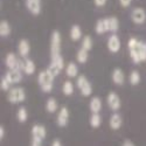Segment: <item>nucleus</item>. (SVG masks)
Here are the masks:
<instances>
[{
    "mask_svg": "<svg viewBox=\"0 0 146 146\" xmlns=\"http://www.w3.org/2000/svg\"><path fill=\"white\" fill-rule=\"evenodd\" d=\"M44 109H46V111L48 113H55V112H57L60 109H58V103H57L56 98H54V97H49V98L47 100V102H46Z\"/></svg>",
    "mask_w": 146,
    "mask_h": 146,
    "instance_id": "nucleus-20",
    "label": "nucleus"
},
{
    "mask_svg": "<svg viewBox=\"0 0 146 146\" xmlns=\"http://www.w3.org/2000/svg\"><path fill=\"white\" fill-rule=\"evenodd\" d=\"M61 43H62V36L61 33L55 29L50 35V57H55L61 54Z\"/></svg>",
    "mask_w": 146,
    "mask_h": 146,
    "instance_id": "nucleus-3",
    "label": "nucleus"
},
{
    "mask_svg": "<svg viewBox=\"0 0 146 146\" xmlns=\"http://www.w3.org/2000/svg\"><path fill=\"white\" fill-rule=\"evenodd\" d=\"M47 70L49 71L50 74L54 76V77L58 76V75L61 74V71H62V70H61V69H60L57 66H55V64H53V63H49V66L47 67Z\"/></svg>",
    "mask_w": 146,
    "mask_h": 146,
    "instance_id": "nucleus-33",
    "label": "nucleus"
},
{
    "mask_svg": "<svg viewBox=\"0 0 146 146\" xmlns=\"http://www.w3.org/2000/svg\"><path fill=\"white\" fill-rule=\"evenodd\" d=\"M5 66L7 67V69L22 70V61H20L14 53H8L5 56Z\"/></svg>",
    "mask_w": 146,
    "mask_h": 146,
    "instance_id": "nucleus-10",
    "label": "nucleus"
},
{
    "mask_svg": "<svg viewBox=\"0 0 146 146\" xmlns=\"http://www.w3.org/2000/svg\"><path fill=\"white\" fill-rule=\"evenodd\" d=\"M89 124L92 129H98L102 124V116L100 113H91L89 118Z\"/></svg>",
    "mask_w": 146,
    "mask_h": 146,
    "instance_id": "nucleus-25",
    "label": "nucleus"
},
{
    "mask_svg": "<svg viewBox=\"0 0 146 146\" xmlns=\"http://www.w3.org/2000/svg\"><path fill=\"white\" fill-rule=\"evenodd\" d=\"M88 58H89V52L83 49V48H80L76 53V61L81 64H86L88 62Z\"/></svg>",
    "mask_w": 146,
    "mask_h": 146,
    "instance_id": "nucleus-24",
    "label": "nucleus"
},
{
    "mask_svg": "<svg viewBox=\"0 0 146 146\" xmlns=\"http://www.w3.org/2000/svg\"><path fill=\"white\" fill-rule=\"evenodd\" d=\"M64 71H66V75L69 77V78H74V77H77L78 76V67L76 63L74 62H69L66 68H64Z\"/></svg>",
    "mask_w": 146,
    "mask_h": 146,
    "instance_id": "nucleus-22",
    "label": "nucleus"
},
{
    "mask_svg": "<svg viewBox=\"0 0 146 146\" xmlns=\"http://www.w3.org/2000/svg\"><path fill=\"white\" fill-rule=\"evenodd\" d=\"M95 32L96 34L102 35L109 32V23H108V18H102L96 21L95 25Z\"/></svg>",
    "mask_w": 146,
    "mask_h": 146,
    "instance_id": "nucleus-18",
    "label": "nucleus"
},
{
    "mask_svg": "<svg viewBox=\"0 0 146 146\" xmlns=\"http://www.w3.org/2000/svg\"><path fill=\"white\" fill-rule=\"evenodd\" d=\"M106 103L108 106L110 108V110L112 112H118V110L121 106V100L117 92L115 91H110L106 96Z\"/></svg>",
    "mask_w": 146,
    "mask_h": 146,
    "instance_id": "nucleus-6",
    "label": "nucleus"
},
{
    "mask_svg": "<svg viewBox=\"0 0 146 146\" xmlns=\"http://www.w3.org/2000/svg\"><path fill=\"white\" fill-rule=\"evenodd\" d=\"M50 63L57 66L61 70L64 69V60H63V56L62 55H58V56H55V57H52V61Z\"/></svg>",
    "mask_w": 146,
    "mask_h": 146,
    "instance_id": "nucleus-31",
    "label": "nucleus"
},
{
    "mask_svg": "<svg viewBox=\"0 0 146 146\" xmlns=\"http://www.w3.org/2000/svg\"><path fill=\"white\" fill-rule=\"evenodd\" d=\"M31 135H32V137L44 139L46 136H47V129L42 124H34L31 129Z\"/></svg>",
    "mask_w": 146,
    "mask_h": 146,
    "instance_id": "nucleus-16",
    "label": "nucleus"
},
{
    "mask_svg": "<svg viewBox=\"0 0 146 146\" xmlns=\"http://www.w3.org/2000/svg\"><path fill=\"white\" fill-rule=\"evenodd\" d=\"M140 80H141V76L139 74L138 70H132L130 72V76H129V82L131 86H138V84L140 83Z\"/></svg>",
    "mask_w": 146,
    "mask_h": 146,
    "instance_id": "nucleus-29",
    "label": "nucleus"
},
{
    "mask_svg": "<svg viewBox=\"0 0 146 146\" xmlns=\"http://www.w3.org/2000/svg\"><path fill=\"white\" fill-rule=\"evenodd\" d=\"M62 92L64 96H71L74 94V84L71 81H66L62 86Z\"/></svg>",
    "mask_w": 146,
    "mask_h": 146,
    "instance_id": "nucleus-30",
    "label": "nucleus"
},
{
    "mask_svg": "<svg viewBox=\"0 0 146 146\" xmlns=\"http://www.w3.org/2000/svg\"><path fill=\"white\" fill-rule=\"evenodd\" d=\"M42 141H43V139L36 138V137H32V140H31V145L29 146H42Z\"/></svg>",
    "mask_w": 146,
    "mask_h": 146,
    "instance_id": "nucleus-35",
    "label": "nucleus"
},
{
    "mask_svg": "<svg viewBox=\"0 0 146 146\" xmlns=\"http://www.w3.org/2000/svg\"><path fill=\"white\" fill-rule=\"evenodd\" d=\"M7 101L11 104H20L26 101V91L21 87L11 88L7 94Z\"/></svg>",
    "mask_w": 146,
    "mask_h": 146,
    "instance_id": "nucleus-2",
    "label": "nucleus"
},
{
    "mask_svg": "<svg viewBox=\"0 0 146 146\" xmlns=\"http://www.w3.org/2000/svg\"><path fill=\"white\" fill-rule=\"evenodd\" d=\"M54 80H55V77L47 69L39 72V75H38V84H39V87L41 88L42 92L50 94L53 91Z\"/></svg>",
    "mask_w": 146,
    "mask_h": 146,
    "instance_id": "nucleus-1",
    "label": "nucleus"
},
{
    "mask_svg": "<svg viewBox=\"0 0 146 146\" xmlns=\"http://www.w3.org/2000/svg\"><path fill=\"white\" fill-rule=\"evenodd\" d=\"M11 86H12V84L7 81V78H6L5 76H3V77H1V81H0V87H1V90L8 92V91L11 90Z\"/></svg>",
    "mask_w": 146,
    "mask_h": 146,
    "instance_id": "nucleus-34",
    "label": "nucleus"
},
{
    "mask_svg": "<svg viewBox=\"0 0 146 146\" xmlns=\"http://www.w3.org/2000/svg\"><path fill=\"white\" fill-rule=\"evenodd\" d=\"M89 109L91 113H100L102 111V100L98 96L91 97V100L89 102Z\"/></svg>",
    "mask_w": 146,
    "mask_h": 146,
    "instance_id": "nucleus-19",
    "label": "nucleus"
},
{
    "mask_svg": "<svg viewBox=\"0 0 146 146\" xmlns=\"http://www.w3.org/2000/svg\"><path fill=\"white\" fill-rule=\"evenodd\" d=\"M108 23H109V32L116 33L119 29V20L117 17H109Z\"/></svg>",
    "mask_w": 146,
    "mask_h": 146,
    "instance_id": "nucleus-27",
    "label": "nucleus"
},
{
    "mask_svg": "<svg viewBox=\"0 0 146 146\" xmlns=\"http://www.w3.org/2000/svg\"><path fill=\"white\" fill-rule=\"evenodd\" d=\"M76 87L80 90L81 95L84 97H90L92 94V86L86 75H80L76 78Z\"/></svg>",
    "mask_w": 146,
    "mask_h": 146,
    "instance_id": "nucleus-4",
    "label": "nucleus"
},
{
    "mask_svg": "<svg viewBox=\"0 0 146 146\" xmlns=\"http://www.w3.org/2000/svg\"><path fill=\"white\" fill-rule=\"evenodd\" d=\"M111 80L116 86H123L125 83V74H124L123 69H120L118 67L115 68L111 72Z\"/></svg>",
    "mask_w": 146,
    "mask_h": 146,
    "instance_id": "nucleus-15",
    "label": "nucleus"
},
{
    "mask_svg": "<svg viewBox=\"0 0 146 146\" xmlns=\"http://www.w3.org/2000/svg\"><path fill=\"white\" fill-rule=\"evenodd\" d=\"M139 41L137 38H130L127 41V48H129V54L130 58L132 60V62L135 64L141 63L140 57H139Z\"/></svg>",
    "mask_w": 146,
    "mask_h": 146,
    "instance_id": "nucleus-5",
    "label": "nucleus"
},
{
    "mask_svg": "<svg viewBox=\"0 0 146 146\" xmlns=\"http://www.w3.org/2000/svg\"><path fill=\"white\" fill-rule=\"evenodd\" d=\"M36 70V66L34 61L31 58H22V71L25 72L27 76H32Z\"/></svg>",
    "mask_w": 146,
    "mask_h": 146,
    "instance_id": "nucleus-17",
    "label": "nucleus"
},
{
    "mask_svg": "<svg viewBox=\"0 0 146 146\" xmlns=\"http://www.w3.org/2000/svg\"><path fill=\"white\" fill-rule=\"evenodd\" d=\"M52 146H63L62 143H61L60 139H54L53 143H52Z\"/></svg>",
    "mask_w": 146,
    "mask_h": 146,
    "instance_id": "nucleus-39",
    "label": "nucleus"
},
{
    "mask_svg": "<svg viewBox=\"0 0 146 146\" xmlns=\"http://www.w3.org/2000/svg\"><path fill=\"white\" fill-rule=\"evenodd\" d=\"M108 3V0H94V4L96 7H104Z\"/></svg>",
    "mask_w": 146,
    "mask_h": 146,
    "instance_id": "nucleus-37",
    "label": "nucleus"
},
{
    "mask_svg": "<svg viewBox=\"0 0 146 146\" xmlns=\"http://www.w3.org/2000/svg\"><path fill=\"white\" fill-rule=\"evenodd\" d=\"M121 146H136V144L130 139H125L123 143H121Z\"/></svg>",
    "mask_w": 146,
    "mask_h": 146,
    "instance_id": "nucleus-38",
    "label": "nucleus"
},
{
    "mask_svg": "<svg viewBox=\"0 0 146 146\" xmlns=\"http://www.w3.org/2000/svg\"><path fill=\"white\" fill-rule=\"evenodd\" d=\"M18 53L21 58H27L31 53V43L27 39H20L18 42Z\"/></svg>",
    "mask_w": 146,
    "mask_h": 146,
    "instance_id": "nucleus-13",
    "label": "nucleus"
},
{
    "mask_svg": "<svg viewBox=\"0 0 146 146\" xmlns=\"http://www.w3.org/2000/svg\"><path fill=\"white\" fill-rule=\"evenodd\" d=\"M69 36L72 41H80L83 38V33H82V28L78 25H72L70 27L69 31Z\"/></svg>",
    "mask_w": 146,
    "mask_h": 146,
    "instance_id": "nucleus-21",
    "label": "nucleus"
},
{
    "mask_svg": "<svg viewBox=\"0 0 146 146\" xmlns=\"http://www.w3.org/2000/svg\"><path fill=\"white\" fill-rule=\"evenodd\" d=\"M139 57L141 62L146 61V42L139 41Z\"/></svg>",
    "mask_w": 146,
    "mask_h": 146,
    "instance_id": "nucleus-32",
    "label": "nucleus"
},
{
    "mask_svg": "<svg viewBox=\"0 0 146 146\" xmlns=\"http://www.w3.org/2000/svg\"><path fill=\"white\" fill-rule=\"evenodd\" d=\"M92 46H94V41L90 35H84L82 38V42H81V48L86 49L88 52H90L92 49Z\"/></svg>",
    "mask_w": 146,
    "mask_h": 146,
    "instance_id": "nucleus-28",
    "label": "nucleus"
},
{
    "mask_svg": "<svg viewBox=\"0 0 146 146\" xmlns=\"http://www.w3.org/2000/svg\"><path fill=\"white\" fill-rule=\"evenodd\" d=\"M26 8L32 15L38 17L42 11V0H26Z\"/></svg>",
    "mask_w": 146,
    "mask_h": 146,
    "instance_id": "nucleus-11",
    "label": "nucleus"
},
{
    "mask_svg": "<svg viewBox=\"0 0 146 146\" xmlns=\"http://www.w3.org/2000/svg\"><path fill=\"white\" fill-rule=\"evenodd\" d=\"M17 119L19 123H26L28 119V111L25 106H20L17 111Z\"/></svg>",
    "mask_w": 146,
    "mask_h": 146,
    "instance_id": "nucleus-26",
    "label": "nucleus"
},
{
    "mask_svg": "<svg viewBox=\"0 0 146 146\" xmlns=\"http://www.w3.org/2000/svg\"><path fill=\"white\" fill-rule=\"evenodd\" d=\"M123 125V117L118 112H113L109 119V126L112 131H118Z\"/></svg>",
    "mask_w": 146,
    "mask_h": 146,
    "instance_id": "nucleus-14",
    "label": "nucleus"
},
{
    "mask_svg": "<svg viewBox=\"0 0 146 146\" xmlns=\"http://www.w3.org/2000/svg\"><path fill=\"white\" fill-rule=\"evenodd\" d=\"M12 33V27L7 20H1L0 21V36L1 38H7Z\"/></svg>",
    "mask_w": 146,
    "mask_h": 146,
    "instance_id": "nucleus-23",
    "label": "nucleus"
},
{
    "mask_svg": "<svg viewBox=\"0 0 146 146\" xmlns=\"http://www.w3.org/2000/svg\"><path fill=\"white\" fill-rule=\"evenodd\" d=\"M4 137H5V127L1 125L0 126V139H4Z\"/></svg>",
    "mask_w": 146,
    "mask_h": 146,
    "instance_id": "nucleus-40",
    "label": "nucleus"
},
{
    "mask_svg": "<svg viewBox=\"0 0 146 146\" xmlns=\"http://www.w3.org/2000/svg\"><path fill=\"white\" fill-rule=\"evenodd\" d=\"M130 18L135 25H143L146 21V11L143 7H135L131 11Z\"/></svg>",
    "mask_w": 146,
    "mask_h": 146,
    "instance_id": "nucleus-7",
    "label": "nucleus"
},
{
    "mask_svg": "<svg viewBox=\"0 0 146 146\" xmlns=\"http://www.w3.org/2000/svg\"><path fill=\"white\" fill-rule=\"evenodd\" d=\"M4 76L11 84H18L22 81V72L20 69H8Z\"/></svg>",
    "mask_w": 146,
    "mask_h": 146,
    "instance_id": "nucleus-12",
    "label": "nucleus"
},
{
    "mask_svg": "<svg viewBox=\"0 0 146 146\" xmlns=\"http://www.w3.org/2000/svg\"><path fill=\"white\" fill-rule=\"evenodd\" d=\"M69 118H70V112L68 110L67 106H62L57 111V116H56V124L60 127H66L69 123Z\"/></svg>",
    "mask_w": 146,
    "mask_h": 146,
    "instance_id": "nucleus-9",
    "label": "nucleus"
},
{
    "mask_svg": "<svg viewBox=\"0 0 146 146\" xmlns=\"http://www.w3.org/2000/svg\"><path fill=\"white\" fill-rule=\"evenodd\" d=\"M106 47H108V50L112 53V54H117L120 50V47H121V42L120 39L117 34H111L109 36L108 42H106Z\"/></svg>",
    "mask_w": 146,
    "mask_h": 146,
    "instance_id": "nucleus-8",
    "label": "nucleus"
},
{
    "mask_svg": "<svg viewBox=\"0 0 146 146\" xmlns=\"http://www.w3.org/2000/svg\"><path fill=\"white\" fill-rule=\"evenodd\" d=\"M131 4H132V0H119V5L123 7V8L130 7Z\"/></svg>",
    "mask_w": 146,
    "mask_h": 146,
    "instance_id": "nucleus-36",
    "label": "nucleus"
}]
</instances>
